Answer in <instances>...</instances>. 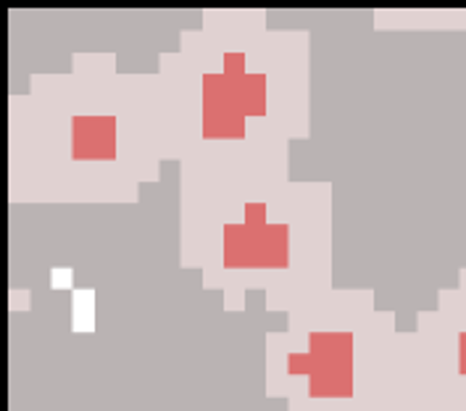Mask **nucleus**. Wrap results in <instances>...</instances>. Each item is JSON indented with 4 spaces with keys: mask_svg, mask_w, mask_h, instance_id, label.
I'll list each match as a JSON object with an SVG mask.
<instances>
[]
</instances>
